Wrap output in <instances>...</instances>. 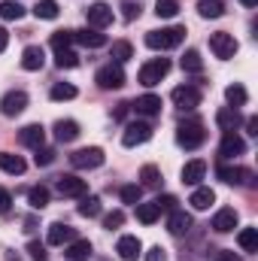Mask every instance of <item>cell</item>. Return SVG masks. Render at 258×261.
<instances>
[{
    "label": "cell",
    "instance_id": "obj_30",
    "mask_svg": "<svg viewBox=\"0 0 258 261\" xmlns=\"http://www.w3.org/2000/svg\"><path fill=\"white\" fill-rule=\"evenodd\" d=\"M189 203H192L194 210H210V203H216V192L213 189H194Z\"/></svg>",
    "mask_w": 258,
    "mask_h": 261
},
{
    "label": "cell",
    "instance_id": "obj_48",
    "mask_svg": "<svg viewBox=\"0 0 258 261\" xmlns=\"http://www.w3.org/2000/svg\"><path fill=\"white\" fill-rule=\"evenodd\" d=\"M28 252H31L37 261H46V246H43V243H37V240H34V243H28Z\"/></svg>",
    "mask_w": 258,
    "mask_h": 261
},
{
    "label": "cell",
    "instance_id": "obj_24",
    "mask_svg": "<svg viewBox=\"0 0 258 261\" xmlns=\"http://www.w3.org/2000/svg\"><path fill=\"white\" fill-rule=\"evenodd\" d=\"M76 137H79V125L73 119H58L55 122V140L58 143H73Z\"/></svg>",
    "mask_w": 258,
    "mask_h": 261
},
{
    "label": "cell",
    "instance_id": "obj_4",
    "mask_svg": "<svg viewBox=\"0 0 258 261\" xmlns=\"http://www.w3.org/2000/svg\"><path fill=\"white\" fill-rule=\"evenodd\" d=\"M237 40H234V34H225V31H219V34H210V52L216 55V58H222V61H228V58H234L237 55Z\"/></svg>",
    "mask_w": 258,
    "mask_h": 261
},
{
    "label": "cell",
    "instance_id": "obj_50",
    "mask_svg": "<svg viewBox=\"0 0 258 261\" xmlns=\"http://www.w3.org/2000/svg\"><path fill=\"white\" fill-rule=\"evenodd\" d=\"M146 261H164V249H161V246H152V249L146 252Z\"/></svg>",
    "mask_w": 258,
    "mask_h": 261
},
{
    "label": "cell",
    "instance_id": "obj_12",
    "mask_svg": "<svg viewBox=\"0 0 258 261\" xmlns=\"http://www.w3.org/2000/svg\"><path fill=\"white\" fill-rule=\"evenodd\" d=\"M243 152H246L243 137H237L234 130H225V137H222V143H219V155H222V158H237V155H243Z\"/></svg>",
    "mask_w": 258,
    "mask_h": 261
},
{
    "label": "cell",
    "instance_id": "obj_10",
    "mask_svg": "<svg viewBox=\"0 0 258 261\" xmlns=\"http://www.w3.org/2000/svg\"><path fill=\"white\" fill-rule=\"evenodd\" d=\"M55 186H58V192H61L64 197H82V195H88V182H85V179H79V176H73V173L58 176V179H55Z\"/></svg>",
    "mask_w": 258,
    "mask_h": 261
},
{
    "label": "cell",
    "instance_id": "obj_15",
    "mask_svg": "<svg viewBox=\"0 0 258 261\" xmlns=\"http://www.w3.org/2000/svg\"><path fill=\"white\" fill-rule=\"evenodd\" d=\"M116 252H119V258L122 261H137L140 255H143V243H140L134 234H125V237H119Z\"/></svg>",
    "mask_w": 258,
    "mask_h": 261
},
{
    "label": "cell",
    "instance_id": "obj_16",
    "mask_svg": "<svg viewBox=\"0 0 258 261\" xmlns=\"http://www.w3.org/2000/svg\"><path fill=\"white\" fill-rule=\"evenodd\" d=\"M43 140H46V128L43 125H24V128L18 130V143L28 146V149H40Z\"/></svg>",
    "mask_w": 258,
    "mask_h": 261
},
{
    "label": "cell",
    "instance_id": "obj_43",
    "mask_svg": "<svg viewBox=\"0 0 258 261\" xmlns=\"http://www.w3.org/2000/svg\"><path fill=\"white\" fill-rule=\"evenodd\" d=\"M34 161H37V167H49V164L55 161V149L40 146V149H37V155H34Z\"/></svg>",
    "mask_w": 258,
    "mask_h": 261
},
{
    "label": "cell",
    "instance_id": "obj_17",
    "mask_svg": "<svg viewBox=\"0 0 258 261\" xmlns=\"http://www.w3.org/2000/svg\"><path fill=\"white\" fill-rule=\"evenodd\" d=\"M76 240V231L64 225V222H55V225H49V246H67V243H73Z\"/></svg>",
    "mask_w": 258,
    "mask_h": 261
},
{
    "label": "cell",
    "instance_id": "obj_27",
    "mask_svg": "<svg viewBox=\"0 0 258 261\" xmlns=\"http://www.w3.org/2000/svg\"><path fill=\"white\" fill-rule=\"evenodd\" d=\"M110 58H113V64H125L128 58H134V46H131L128 40L113 43V46H110Z\"/></svg>",
    "mask_w": 258,
    "mask_h": 261
},
{
    "label": "cell",
    "instance_id": "obj_42",
    "mask_svg": "<svg viewBox=\"0 0 258 261\" xmlns=\"http://www.w3.org/2000/svg\"><path fill=\"white\" fill-rule=\"evenodd\" d=\"M70 43H73V31H55V34H52V49H55V52L70 49Z\"/></svg>",
    "mask_w": 258,
    "mask_h": 261
},
{
    "label": "cell",
    "instance_id": "obj_35",
    "mask_svg": "<svg viewBox=\"0 0 258 261\" xmlns=\"http://www.w3.org/2000/svg\"><path fill=\"white\" fill-rule=\"evenodd\" d=\"M97 213H100V197H97V195H82L79 216H85V219H94Z\"/></svg>",
    "mask_w": 258,
    "mask_h": 261
},
{
    "label": "cell",
    "instance_id": "obj_20",
    "mask_svg": "<svg viewBox=\"0 0 258 261\" xmlns=\"http://www.w3.org/2000/svg\"><path fill=\"white\" fill-rule=\"evenodd\" d=\"M131 107H134L140 116H158V113H161V97H158V94H143V97H137Z\"/></svg>",
    "mask_w": 258,
    "mask_h": 261
},
{
    "label": "cell",
    "instance_id": "obj_31",
    "mask_svg": "<svg viewBox=\"0 0 258 261\" xmlns=\"http://www.w3.org/2000/svg\"><path fill=\"white\" fill-rule=\"evenodd\" d=\"M237 243L243 252H258V228H243L237 234Z\"/></svg>",
    "mask_w": 258,
    "mask_h": 261
},
{
    "label": "cell",
    "instance_id": "obj_38",
    "mask_svg": "<svg viewBox=\"0 0 258 261\" xmlns=\"http://www.w3.org/2000/svg\"><path fill=\"white\" fill-rule=\"evenodd\" d=\"M28 203H31L34 210H43V206L49 203V189H46V186H34V189L28 192Z\"/></svg>",
    "mask_w": 258,
    "mask_h": 261
},
{
    "label": "cell",
    "instance_id": "obj_33",
    "mask_svg": "<svg viewBox=\"0 0 258 261\" xmlns=\"http://www.w3.org/2000/svg\"><path fill=\"white\" fill-rule=\"evenodd\" d=\"M158 216H161V210H158L155 203H137V222H143V225H155Z\"/></svg>",
    "mask_w": 258,
    "mask_h": 261
},
{
    "label": "cell",
    "instance_id": "obj_26",
    "mask_svg": "<svg viewBox=\"0 0 258 261\" xmlns=\"http://www.w3.org/2000/svg\"><path fill=\"white\" fill-rule=\"evenodd\" d=\"M240 122H243V119H240V113H237L234 107H225V110L216 113V125H219L222 130H234Z\"/></svg>",
    "mask_w": 258,
    "mask_h": 261
},
{
    "label": "cell",
    "instance_id": "obj_28",
    "mask_svg": "<svg viewBox=\"0 0 258 261\" xmlns=\"http://www.w3.org/2000/svg\"><path fill=\"white\" fill-rule=\"evenodd\" d=\"M225 100L237 110V107H246V100H249V94H246V88L240 85V82H234V85H228L225 88Z\"/></svg>",
    "mask_w": 258,
    "mask_h": 261
},
{
    "label": "cell",
    "instance_id": "obj_51",
    "mask_svg": "<svg viewBox=\"0 0 258 261\" xmlns=\"http://www.w3.org/2000/svg\"><path fill=\"white\" fill-rule=\"evenodd\" d=\"M216 261H243L237 252H231V249H222L219 255H216Z\"/></svg>",
    "mask_w": 258,
    "mask_h": 261
},
{
    "label": "cell",
    "instance_id": "obj_55",
    "mask_svg": "<svg viewBox=\"0 0 258 261\" xmlns=\"http://www.w3.org/2000/svg\"><path fill=\"white\" fill-rule=\"evenodd\" d=\"M240 3H243V6H249V9H252V6H258V0H240Z\"/></svg>",
    "mask_w": 258,
    "mask_h": 261
},
{
    "label": "cell",
    "instance_id": "obj_1",
    "mask_svg": "<svg viewBox=\"0 0 258 261\" xmlns=\"http://www.w3.org/2000/svg\"><path fill=\"white\" fill-rule=\"evenodd\" d=\"M186 40V28H161V31H149L146 34V46L155 49V52H164V49H176L179 43Z\"/></svg>",
    "mask_w": 258,
    "mask_h": 261
},
{
    "label": "cell",
    "instance_id": "obj_39",
    "mask_svg": "<svg viewBox=\"0 0 258 261\" xmlns=\"http://www.w3.org/2000/svg\"><path fill=\"white\" fill-rule=\"evenodd\" d=\"M179 12V0H155V15L158 18H173Z\"/></svg>",
    "mask_w": 258,
    "mask_h": 261
},
{
    "label": "cell",
    "instance_id": "obj_54",
    "mask_svg": "<svg viewBox=\"0 0 258 261\" xmlns=\"http://www.w3.org/2000/svg\"><path fill=\"white\" fill-rule=\"evenodd\" d=\"M6 43H9V34H6V28H0V52L6 49Z\"/></svg>",
    "mask_w": 258,
    "mask_h": 261
},
{
    "label": "cell",
    "instance_id": "obj_32",
    "mask_svg": "<svg viewBox=\"0 0 258 261\" xmlns=\"http://www.w3.org/2000/svg\"><path fill=\"white\" fill-rule=\"evenodd\" d=\"M140 179H143L140 189H158V186H161V170H158L155 164H146V167L140 170Z\"/></svg>",
    "mask_w": 258,
    "mask_h": 261
},
{
    "label": "cell",
    "instance_id": "obj_11",
    "mask_svg": "<svg viewBox=\"0 0 258 261\" xmlns=\"http://www.w3.org/2000/svg\"><path fill=\"white\" fill-rule=\"evenodd\" d=\"M85 18H88V24H91L94 31H104L107 24H113V9H110L107 3H91V6L85 9Z\"/></svg>",
    "mask_w": 258,
    "mask_h": 261
},
{
    "label": "cell",
    "instance_id": "obj_49",
    "mask_svg": "<svg viewBox=\"0 0 258 261\" xmlns=\"http://www.w3.org/2000/svg\"><path fill=\"white\" fill-rule=\"evenodd\" d=\"M9 206H12V195H9L6 189H0V216L9 213Z\"/></svg>",
    "mask_w": 258,
    "mask_h": 261
},
{
    "label": "cell",
    "instance_id": "obj_18",
    "mask_svg": "<svg viewBox=\"0 0 258 261\" xmlns=\"http://www.w3.org/2000/svg\"><path fill=\"white\" fill-rule=\"evenodd\" d=\"M73 43L88 46V49H100V46H107V37L94 28H85V31H73Z\"/></svg>",
    "mask_w": 258,
    "mask_h": 261
},
{
    "label": "cell",
    "instance_id": "obj_19",
    "mask_svg": "<svg viewBox=\"0 0 258 261\" xmlns=\"http://www.w3.org/2000/svg\"><path fill=\"white\" fill-rule=\"evenodd\" d=\"M167 231H170V234H176V237L189 234V231H192V216H189L186 210H173V213H170V219H167Z\"/></svg>",
    "mask_w": 258,
    "mask_h": 261
},
{
    "label": "cell",
    "instance_id": "obj_52",
    "mask_svg": "<svg viewBox=\"0 0 258 261\" xmlns=\"http://www.w3.org/2000/svg\"><path fill=\"white\" fill-rule=\"evenodd\" d=\"M128 107H131V103H119V107H116V113H113V119H125V116H128Z\"/></svg>",
    "mask_w": 258,
    "mask_h": 261
},
{
    "label": "cell",
    "instance_id": "obj_34",
    "mask_svg": "<svg viewBox=\"0 0 258 261\" xmlns=\"http://www.w3.org/2000/svg\"><path fill=\"white\" fill-rule=\"evenodd\" d=\"M24 15V6L18 3V0H3L0 3V18H6V21H18Z\"/></svg>",
    "mask_w": 258,
    "mask_h": 261
},
{
    "label": "cell",
    "instance_id": "obj_23",
    "mask_svg": "<svg viewBox=\"0 0 258 261\" xmlns=\"http://www.w3.org/2000/svg\"><path fill=\"white\" fill-rule=\"evenodd\" d=\"M43 64H46V52L40 46H28L21 52V67L24 70H43Z\"/></svg>",
    "mask_w": 258,
    "mask_h": 261
},
{
    "label": "cell",
    "instance_id": "obj_2",
    "mask_svg": "<svg viewBox=\"0 0 258 261\" xmlns=\"http://www.w3.org/2000/svg\"><path fill=\"white\" fill-rule=\"evenodd\" d=\"M203 140H207L203 122H197V119H186V122H179V128H176V143H179L183 149H197Z\"/></svg>",
    "mask_w": 258,
    "mask_h": 261
},
{
    "label": "cell",
    "instance_id": "obj_29",
    "mask_svg": "<svg viewBox=\"0 0 258 261\" xmlns=\"http://www.w3.org/2000/svg\"><path fill=\"white\" fill-rule=\"evenodd\" d=\"M197 12H200V18H222L225 15V3L222 0H200Z\"/></svg>",
    "mask_w": 258,
    "mask_h": 261
},
{
    "label": "cell",
    "instance_id": "obj_40",
    "mask_svg": "<svg viewBox=\"0 0 258 261\" xmlns=\"http://www.w3.org/2000/svg\"><path fill=\"white\" fill-rule=\"evenodd\" d=\"M55 64L61 70H73V67H79V55L73 49H61V52H55Z\"/></svg>",
    "mask_w": 258,
    "mask_h": 261
},
{
    "label": "cell",
    "instance_id": "obj_3",
    "mask_svg": "<svg viewBox=\"0 0 258 261\" xmlns=\"http://www.w3.org/2000/svg\"><path fill=\"white\" fill-rule=\"evenodd\" d=\"M170 73V61L167 58H152V61H146V64L140 67V85H146V88H152V85H158L164 76Z\"/></svg>",
    "mask_w": 258,
    "mask_h": 261
},
{
    "label": "cell",
    "instance_id": "obj_44",
    "mask_svg": "<svg viewBox=\"0 0 258 261\" xmlns=\"http://www.w3.org/2000/svg\"><path fill=\"white\" fill-rule=\"evenodd\" d=\"M122 222H125V213L122 210H113V213L104 216V228H110V231L113 228H122Z\"/></svg>",
    "mask_w": 258,
    "mask_h": 261
},
{
    "label": "cell",
    "instance_id": "obj_36",
    "mask_svg": "<svg viewBox=\"0 0 258 261\" xmlns=\"http://www.w3.org/2000/svg\"><path fill=\"white\" fill-rule=\"evenodd\" d=\"M58 12H61V9H58V3H55V0H40V3L34 6V15H37V18H46V21L58 18Z\"/></svg>",
    "mask_w": 258,
    "mask_h": 261
},
{
    "label": "cell",
    "instance_id": "obj_14",
    "mask_svg": "<svg viewBox=\"0 0 258 261\" xmlns=\"http://www.w3.org/2000/svg\"><path fill=\"white\" fill-rule=\"evenodd\" d=\"M237 222H240L237 210H234V206H222V210L213 216V231L228 234V231H234V228H237Z\"/></svg>",
    "mask_w": 258,
    "mask_h": 261
},
{
    "label": "cell",
    "instance_id": "obj_9",
    "mask_svg": "<svg viewBox=\"0 0 258 261\" xmlns=\"http://www.w3.org/2000/svg\"><path fill=\"white\" fill-rule=\"evenodd\" d=\"M24 107H28V94H24V91H6V94H3V100H0V113H3L6 119L21 116V113H24Z\"/></svg>",
    "mask_w": 258,
    "mask_h": 261
},
{
    "label": "cell",
    "instance_id": "obj_21",
    "mask_svg": "<svg viewBox=\"0 0 258 261\" xmlns=\"http://www.w3.org/2000/svg\"><path fill=\"white\" fill-rule=\"evenodd\" d=\"M0 170L3 173H12V176H21L28 170L24 158L21 155H12V152H0Z\"/></svg>",
    "mask_w": 258,
    "mask_h": 261
},
{
    "label": "cell",
    "instance_id": "obj_8",
    "mask_svg": "<svg viewBox=\"0 0 258 261\" xmlns=\"http://www.w3.org/2000/svg\"><path fill=\"white\" fill-rule=\"evenodd\" d=\"M170 100H173L179 110H194V107H200V88H194V85H179V88L170 91Z\"/></svg>",
    "mask_w": 258,
    "mask_h": 261
},
{
    "label": "cell",
    "instance_id": "obj_46",
    "mask_svg": "<svg viewBox=\"0 0 258 261\" xmlns=\"http://www.w3.org/2000/svg\"><path fill=\"white\" fill-rule=\"evenodd\" d=\"M152 203H155V206H158V210H167V213H173V210H176V203H179V200H176V197H173V195H161V197H155V200H152Z\"/></svg>",
    "mask_w": 258,
    "mask_h": 261
},
{
    "label": "cell",
    "instance_id": "obj_47",
    "mask_svg": "<svg viewBox=\"0 0 258 261\" xmlns=\"http://www.w3.org/2000/svg\"><path fill=\"white\" fill-rule=\"evenodd\" d=\"M122 15H125V21H134V18L140 15V3H134V0H125V3H122Z\"/></svg>",
    "mask_w": 258,
    "mask_h": 261
},
{
    "label": "cell",
    "instance_id": "obj_13",
    "mask_svg": "<svg viewBox=\"0 0 258 261\" xmlns=\"http://www.w3.org/2000/svg\"><path fill=\"white\" fill-rule=\"evenodd\" d=\"M216 173H219V179L228 182V186H249V182H252V173H249L246 167H228V164H222Z\"/></svg>",
    "mask_w": 258,
    "mask_h": 261
},
{
    "label": "cell",
    "instance_id": "obj_5",
    "mask_svg": "<svg viewBox=\"0 0 258 261\" xmlns=\"http://www.w3.org/2000/svg\"><path fill=\"white\" fill-rule=\"evenodd\" d=\"M70 164H73L76 170H94V167H100V164H104V149H97V146L79 149V152H73V155H70Z\"/></svg>",
    "mask_w": 258,
    "mask_h": 261
},
{
    "label": "cell",
    "instance_id": "obj_53",
    "mask_svg": "<svg viewBox=\"0 0 258 261\" xmlns=\"http://www.w3.org/2000/svg\"><path fill=\"white\" fill-rule=\"evenodd\" d=\"M246 130L252 134V137H258V119L252 116V119H246Z\"/></svg>",
    "mask_w": 258,
    "mask_h": 261
},
{
    "label": "cell",
    "instance_id": "obj_37",
    "mask_svg": "<svg viewBox=\"0 0 258 261\" xmlns=\"http://www.w3.org/2000/svg\"><path fill=\"white\" fill-rule=\"evenodd\" d=\"M179 67H183L186 73H200V70H203V58H200V52H194V49H189V52L183 55V61H179Z\"/></svg>",
    "mask_w": 258,
    "mask_h": 261
},
{
    "label": "cell",
    "instance_id": "obj_22",
    "mask_svg": "<svg viewBox=\"0 0 258 261\" xmlns=\"http://www.w3.org/2000/svg\"><path fill=\"white\" fill-rule=\"evenodd\" d=\"M203 176H207V161H200V158H194L183 167V182L186 186H197Z\"/></svg>",
    "mask_w": 258,
    "mask_h": 261
},
{
    "label": "cell",
    "instance_id": "obj_45",
    "mask_svg": "<svg viewBox=\"0 0 258 261\" xmlns=\"http://www.w3.org/2000/svg\"><path fill=\"white\" fill-rule=\"evenodd\" d=\"M140 197H143V189H140V186H125V189H122V200H125V203H134V206H137Z\"/></svg>",
    "mask_w": 258,
    "mask_h": 261
},
{
    "label": "cell",
    "instance_id": "obj_6",
    "mask_svg": "<svg viewBox=\"0 0 258 261\" xmlns=\"http://www.w3.org/2000/svg\"><path fill=\"white\" fill-rule=\"evenodd\" d=\"M97 85L100 88H107V91H113V88H122L125 85V70H122V64H104L100 70H97Z\"/></svg>",
    "mask_w": 258,
    "mask_h": 261
},
{
    "label": "cell",
    "instance_id": "obj_41",
    "mask_svg": "<svg viewBox=\"0 0 258 261\" xmlns=\"http://www.w3.org/2000/svg\"><path fill=\"white\" fill-rule=\"evenodd\" d=\"M76 97V88L70 85V82H58V85H52V100H73Z\"/></svg>",
    "mask_w": 258,
    "mask_h": 261
},
{
    "label": "cell",
    "instance_id": "obj_25",
    "mask_svg": "<svg viewBox=\"0 0 258 261\" xmlns=\"http://www.w3.org/2000/svg\"><path fill=\"white\" fill-rule=\"evenodd\" d=\"M64 255L70 261H88L91 258V243L88 240H73V243H67Z\"/></svg>",
    "mask_w": 258,
    "mask_h": 261
},
{
    "label": "cell",
    "instance_id": "obj_7",
    "mask_svg": "<svg viewBox=\"0 0 258 261\" xmlns=\"http://www.w3.org/2000/svg\"><path fill=\"white\" fill-rule=\"evenodd\" d=\"M152 140V125H146V122H131L125 134H122V143L134 149V146H143V143H149Z\"/></svg>",
    "mask_w": 258,
    "mask_h": 261
}]
</instances>
